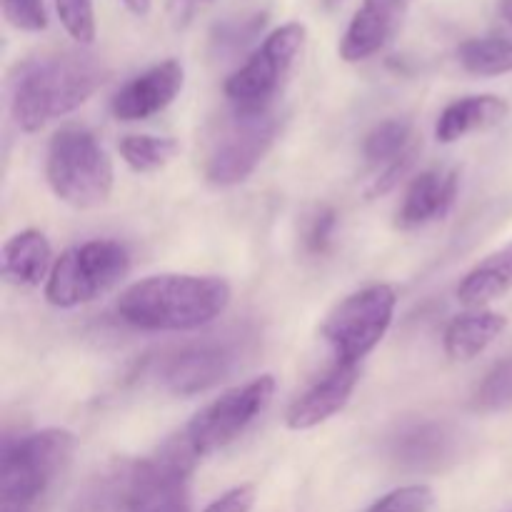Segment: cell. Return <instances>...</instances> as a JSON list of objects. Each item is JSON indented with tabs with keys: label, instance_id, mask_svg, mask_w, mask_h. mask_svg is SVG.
<instances>
[{
	"label": "cell",
	"instance_id": "6da1fadb",
	"mask_svg": "<svg viewBox=\"0 0 512 512\" xmlns=\"http://www.w3.org/2000/svg\"><path fill=\"white\" fill-rule=\"evenodd\" d=\"M105 65L80 50L45 53L23 60L10 78V113L25 133H38L53 120L88 103L105 83Z\"/></svg>",
	"mask_w": 512,
	"mask_h": 512
},
{
	"label": "cell",
	"instance_id": "7a4b0ae2",
	"mask_svg": "<svg viewBox=\"0 0 512 512\" xmlns=\"http://www.w3.org/2000/svg\"><path fill=\"white\" fill-rule=\"evenodd\" d=\"M230 298V285L215 275L163 273L125 288L115 310L133 328L188 333L218 320L228 310Z\"/></svg>",
	"mask_w": 512,
	"mask_h": 512
},
{
	"label": "cell",
	"instance_id": "3957f363",
	"mask_svg": "<svg viewBox=\"0 0 512 512\" xmlns=\"http://www.w3.org/2000/svg\"><path fill=\"white\" fill-rule=\"evenodd\" d=\"M195 463L198 455L183 435H175L150 458L113 465L115 512H193L190 473Z\"/></svg>",
	"mask_w": 512,
	"mask_h": 512
},
{
	"label": "cell",
	"instance_id": "277c9868",
	"mask_svg": "<svg viewBox=\"0 0 512 512\" xmlns=\"http://www.w3.org/2000/svg\"><path fill=\"white\" fill-rule=\"evenodd\" d=\"M75 453V435L65 428L8 438L0 458V512H38L40 498Z\"/></svg>",
	"mask_w": 512,
	"mask_h": 512
},
{
	"label": "cell",
	"instance_id": "5b68a950",
	"mask_svg": "<svg viewBox=\"0 0 512 512\" xmlns=\"http://www.w3.org/2000/svg\"><path fill=\"white\" fill-rule=\"evenodd\" d=\"M45 178L55 198L78 210L98 208L113 193V163L83 125H65L50 138Z\"/></svg>",
	"mask_w": 512,
	"mask_h": 512
},
{
	"label": "cell",
	"instance_id": "8992f818",
	"mask_svg": "<svg viewBox=\"0 0 512 512\" xmlns=\"http://www.w3.org/2000/svg\"><path fill=\"white\" fill-rule=\"evenodd\" d=\"M130 270V253L108 238L65 250L45 280V300L55 308H78L113 290Z\"/></svg>",
	"mask_w": 512,
	"mask_h": 512
},
{
	"label": "cell",
	"instance_id": "52a82bcc",
	"mask_svg": "<svg viewBox=\"0 0 512 512\" xmlns=\"http://www.w3.org/2000/svg\"><path fill=\"white\" fill-rule=\"evenodd\" d=\"M398 308L393 285L375 283L340 300L323 325V338L338 363L358 365L385 338Z\"/></svg>",
	"mask_w": 512,
	"mask_h": 512
},
{
	"label": "cell",
	"instance_id": "ba28073f",
	"mask_svg": "<svg viewBox=\"0 0 512 512\" xmlns=\"http://www.w3.org/2000/svg\"><path fill=\"white\" fill-rule=\"evenodd\" d=\"M280 120L270 108L238 110L220 130L208 160H205V178L210 185L230 188L255 173L265 155L278 140Z\"/></svg>",
	"mask_w": 512,
	"mask_h": 512
},
{
	"label": "cell",
	"instance_id": "9c48e42d",
	"mask_svg": "<svg viewBox=\"0 0 512 512\" xmlns=\"http://www.w3.org/2000/svg\"><path fill=\"white\" fill-rule=\"evenodd\" d=\"M303 23H285L275 28L260 48L225 80V98L238 110L268 108L283 85L305 45Z\"/></svg>",
	"mask_w": 512,
	"mask_h": 512
},
{
	"label": "cell",
	"instance_id": "30bf717a",
	"mask_svg": "<svg viewBox=\"0 0 512 512\" xmlns=\"http://www.w3.org/2000/svg\"><path fill=\"white\" fill-rule=\"evenodd\" d=\"M275 395V378L273 375H260L240 388L228 390L213 403L205 405L195 418L183 428V440L195 455L215 453L225 448L233 440H238L245 430L253 425L255 418H260L265 408L270 405Z\"/></svg>",
	"mask_w": 512,
	"mask_h": 512
},
{
	"label": "cell",
	"instance_id": "8fae6325",
	"mask_svg": "<svg viewBox=\"0 0 512 512\" xmlns=\"http://www.w3.org/2000/svg\"><path fill=\"white\" fill-rule=\"evenodd\" d=\"M243 348L235 340H203L170 355L160 365V383L168 393L190 398L228 380L240 365Z\"/></svg>",
	"mask_w": 512,
	"mask_h": 512
},
{
	"label": "cell",
	"instance_id": "7c38bea8",
	"mask_svg": "<svg viewBox=\"0 0 512 512\" xmlns=\"http://www.w3.org/2000/svg\"><path fill=\"white\" fill-rule=\"evenodd\" d=\"M185 83V70L178 60H163L145 73L135 75L110 100V110L123 123L148 120L163 113L180 95Z\"/></svg>",
	"mask_w": 512,
	"mask_h": 512
},
{
	"label": "cell",
	"instance_id": "4fadbf2b",
	"mask_svg": "<svg viewBox=\"0 0 512 512\" xmlns=\"http://www.w3.org/2000/svg\"><path fill=\"white\" fill-rule=\"evenodd\" d=\"M408 8L410 0H363L340 40V58L363 63L380 53L400 30Z\"/></svg>",
	"mask_w": 512,
	"mask_h": 512
},
{
	"label": "cell",
	"instance_id": "5bb4252c",
	"mask_svg": "<svg viewBox=\"0 0 512 512\" xmlns=\"http://www.w3.org/2000/svg\"><path fill=\"white\" fill-rule=\"evenodd\" d=\"M360 383V368L348 363H335L330 373H325L318 383L310 385L285 413V425L295 433L313 430L328 423L333 415L345 410Z\"/></svg>",
	"mask_w": 512,
	"mask_h": 512
},
{
	"label": "cell",
	"instance_id": "9a60e30c",
	"mask_svg": "<svg viewBox=\"0 0 512 512\" xmlns=\"http://www.w3.org/2000/svg\"><path fill=\"white\" fill-rule=\"evenodd\" d=\"M458 198L455 170H425L413 178L398 210V228L413 230L433 220H443Z\"/></svg>",
	"mask_w": 512,
	"mask_h": 512
},
{
	"label": "cell",
	"instance_id": "2e32d148",
	"mask_svg": "<svg viewBox=\"0 0 512 512\" xmlns=\"http://www.w3.org/2000/svg\"><path fill=\"white\" fill-rule=\"evenodd\" d=\"M390 453L403 468L438 470L455 455V435L448 425L425 420L400 430L393 438Z\"/></svg>",
	"mask_w": 512,
	"mask_h": 512
},
{
	"label": "cell",
	"instance_id": "e0dca14e",
	"mask_svg": "<svg viewBox=\"0 0 512 512\" xmlns=\"http://www.w3.org/2000/svg\"><path fill=\"white\" fill-rule=\"evenodd\" d=\"M53 248L40 230H20L5 240L0 253V273L10 285L35 288L50 278L53 270Z\"/></svg>",
	"mask_w": 512,
	"mask_h": 512
},
{
	"label": "cell",
	"instance_id": "ac0fdd59",
	"mask_svg": "<svg viewBox=\"0 0 512 512\" xmlns=\"http://www.w3.org/2000/svg\"><path fill=\"white\" fill-rule=\"evenodd\" d=\"M510 113V105L500 95H468V98L453 100L448 108L440 113L435 123V138L438 143H458L465 135L480 133L493 125L503 123Z\"/></svg>",
	"mask_w": 512,
	"mask_h": 512
},
{
	"label": "cell",
	"instance_id": "d6986e66",
	"mask_svg": "<svg viewBox=\"0 0 512 512\" xmlns=\"http://www.w3.org/2000/svg\"><path fill=\"white\" fill-rule=\"evenodd\" d=\"M508 328V318L493 310H475L458 315L445 328V353L455 363H468L490 348Z\"/></svg>",
	"mask_w": 512,
	"mask_h": 512
},
{
	"label": "cell",
	"instance_id": "ffe728a7",
	"mask_svg": "<svg viewBox=\"0 0 512 512\" xmlns=\"http://www.w3.org/2000/svg\"><path fill=\"white\" fill-rule=\"evenodd\" d=\"M512 290V243L475 265L458 285V300L470 308L503 298Z\"/></svg>",
	"mask_w": 512,
	"mask_h": 512
},
{
	"label": "cell",
	"instance_id": "44dd1931",
	"mask_svg": "<svg viewBox=\"0 0 512 512\" xmlns=\"http://www.w3.org/2000/svg\"><path fill=\"white\" fill-rule=\"evenodd\" d=\"M458 60L470 75L498 78L512 73V40L503 35H483L460 43Z\"/></svg>",
	"mask_w": 512,
	"mask_h": 512
},
{
	"label": "cell",
	"instance_id": "7402d4cb",
	"mask_svg": "<svg viewBox=\"0 0 512 512\" xmlns=\"http://www.w3.org/2000/svg\"><path fill=\"white\" fill-rule=\"evenodd\" d=\"M410 140H413V128H410L408 120H383L365 135L363 155L373 165H390L400 155L408 153Z\"/></svg>",
	"mask_w": 512,
	"mask_h": 512
},
{
	"label": "cell",
	"instance_id": "603a6c76",
	"mask_svg": "<svg viewBox=\"0 0 512 512\" xmlns=\"http://www.w3.org/2000/svg\"><path fill=\"white\" fill-rule=\"evenodd\" d=\"M178 153L173 138H155V135H125L120 140V155L135 173H155Z\"/></svg>",
	"mask_w": 512,
	"mask_h": 512
},
{
	"label": "cell",
	"instance_id": "cb8c5ba5",
	"mask_svg": "<svg viewBox=\"0 0 512 512\" xmlns=\"http://www.w3.org/2000/svg\"><path fill=\"white\" fill-rule=\"evenodd\" d=\"M473 405L480 413H500L512 408V358L500 360L475 388Z\"/></svg>",
	"mask_w": 512,
	"mask_h": 512
},
{
	"label": "cell",
	"instance_id": "d4e9b609",
	"mask_svg": "<svg viewBox=\"0 0 512 512\" xmlns=\"http://www.w3.org/2000/svg\"><path fill=\"white\" fill-rule=\"evenodd\" d=\"M55 10L65 33L78 45H90L95 40V10L93 0H55Z\"/></svg>",
	"mask_w": 512,
	"mask_h": 512
},
{
	"label": "cell",
	"instance_id": "484cf974",
	"mask_svg": "<svg viewBox=\"0 0 512 512\" xmlns=\"http://www.w3.org/2000/svg\"><path fill=\"white\" fill-rule=\"evenodd\" d=\"M433 490L428 485H405L370 505L368 512H428L433 508Z\"/></svg>",
	"mask_w": 512,
	"mask_h": 512
},
{
	"label": "cell",
	"instance_id": "4316f807",
	"mask_svg": "<svg viewBox=\"0 0 512 512\" xmlns=\"http://www.w3.org/2000/svg\"><path fill=\"white\" fill-rule=\"evenodd\" d=\"M3 15L15 30L23 33H43L48 28L43 0H3Z\"/></svg>",
	"mask_w": 512,
	"mask_h": 512
},
{
	"label": "cell",
	"instance_id": "83f0119b",
	"mask_svg": "<svg viewBox=\"0 0 512 512\" xmlns=\"http://www.w3.org/2000/svg\"><path fill=\"white\" fill-rule=\"evenodd\" d=\"M70 512H115L113 475H110V470L95 475V478L80 490Z\"/></svg>",
	"mask_w": 512,
	"mask_h": 512
},
{
	"label": "cell",
	"instance_id": "f1b7e54d",
	"mask_svg": "<svg viewBox=\"0 0 512 512\" xmlns=\"http://www.w3.org/2000/svg\"><path fill=\"white\" fill-rule=\"evenodd\" d=\"M265 23V15H253V18L245 20H233V23H223L215 28L213 33V45L218 53H235L238 48H243Z\"/></svg>",
	"mask_w": 512,
	"mask_h": 512
},
{
	"label": "cell",
	"instance_id": "f546056e",
	"mask_svg": "<svg viewBox=\"0 0 512 512\" xmlns=\"http://www.w3.org/2000/svg\"><path fill=\"white\" fill-rule=\"evenodd\" d=\"M335 225H338V215L333 208H320L318 213L310 220L308 235H305V245L313 255H323L328 250V245L333 243Z\"/></svg>",
	"mask_w": 512,
	"mask_h": 512
},
{
	"label": "cell",
	"instance_id": "4dcf8cb0",
	"mask_svg": "<svg viewBox=\"0 0 512 512\" xmlns=\"http://www.w3.org/2000/svg\"><path fill=\"white\" fill-rule=\"evenodd\" d=\"M255 498H258V490L255 485L245 483L238 488H230L228 493L218 495L213 503H208L203 512H250L255 508Z\"/></svg>",
	"mask_w": 512,
	"mask_h": 512
},
{
	"label": "cell",
	"instance_id": "1f68e13d",
	"mask_svg": "<svg viewBox=\"0 0 512 512\" xmlns=\"http://www.w3.org/2000/svg\"><path fill=\"white\" fill-rule=\"evenodd\" d=\"M198 0H165V18L175 30H185L195 15Z\"/></svg>",
	"mask_w": 512,
	"mask_h": 512
},
{
	"label": "cell",
	"instance_id": "d6a6232c",
	"mask_svg": "<svg viewBox=\"0 0 512 512\" xmlns=\"http://www.w3.org/2000/svg\"><path fill=\"white\" fill-rule=\"evenodd\" d=\"M125 8L130 10V13L135 15H148L150 13V5H153V0H123Z\"/></svg>",
	"mask_w": 512,
	"mask_h": 512
},
{
	"label": "cell",
	"instance_id": "836d02e7",
	"mask_svg": "<svg viewBox=\"0 0 512 512\" xmlns=\"http://www.w3.org/2000/svg\"><path fill=\"white\" fill-rule=\"evenodd\" d=\"M500 15L512 25V0H500Z\"/></svg>",
	"mask_w": 512,
	"mask_h": 512
},
{
	"label": "cell",
	"instance_id": "e575fe53",
	"mask_svg": "<svg viewBox=\"0 0 512 512\" xmlns=\"http://www.w3.org/2000/svg\"><path fill=\"white\" fill-rule=\"evenodd\" d=\"M203 3H213V0H203Z\"/></svg>",
	"mask_w": 512,
	"mask_h": 512
},
{
	"label": "cell",
	"instance_id": "d590c367",
	"mask_svg": "<svg viewBox=\"0 0 512 512\" xmlns=\"http://www.w3.org/2000/svg\"><path fill=\"white\" fill-rule=\"evenodd\" d=\"M328 3H335V0H328Z\"/></svg>",
	"mask_w": 512,
	"mask_h": 512
}]
</instances>
